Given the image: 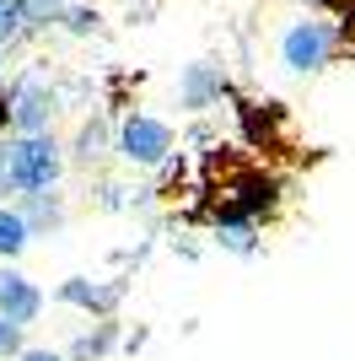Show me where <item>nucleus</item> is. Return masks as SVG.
Masks as SVG:
<instances>
[{"instance_id": "nucleus-1", "label": "nucleus", "mask_w": 355, "mask_h": 361, "mask_svg": "<svg viewBox=\"0 0 355 361\" xmlns=\"http://www.w3.org/2000/svg\"><path fill=\"white\" fill-rule=\"evenodd\" d=\"M65 157L49 135H16L11 140V189L16 195H54Z\"/></svg>"}, {"instance_id": "nucleus-2", "label": "nucleus", "mask_w": 355, "mask_h": 361, "mask_svg": "<svg viewBox=\"0 0 355 361\" xmlns=\"http://www.w3.org/2000/svg\"><path fill=\"white\" fill-rule=\"evenodd\" d=\"M118 157L135 167H162L173 157V130L162 119H151V114H130L118 124Z\"/></svg>"}, {"instance_id": "nucleus-3", "label": "nucleus", "mask_w": 355, "mask_h": 361, "mask_svg": "<svg viewBox=\"0 0 355 361\" xmlns=\"http://www.w3.org/2000/svg\"><path fill=\"white\" fill-rule=\"evenodd\" d=\"M328 54H334V27L328 22H296V27H285L280 60L291 71H323Z\"/></svg>"}, {"instance_id": "nucleus-4", "label": "nucleus", "mask_w": 355, "mask_h": 361, "mask_svg": "<svg viewBox=\"0 0 355 361\" xmlns=\"http://www.w3.org/2000/svg\"><path fill=\"white\" fill-rule=\"evenodd\" d=\"M38 313H44V291L32 286L16 264H0V318L27 329V324H38Z\"/></svg>"}, {"instance_id": "nucleus-5", "label": "nucleus", "mask_w": 355, "mask_h": 361, "mask_svg": "<svg viewBox=\"0 0 355 361\" xmlns=\"http://www.w3.org/2000/svg\"><path fill=\"white\" fill-rule=\"evenodd\" d=\"M54 124V92L44 81H22L11 92V130L16 135H49Z\"/></svg>"}, {"instance_id": "nucleus-6", "label": "nucleus", "mask_w": 355, "mask_h": 361, "mask_svg": "<svg viewBox=\"0 0 355 361\" xmlns=\"http://www.w3.org/2000/svg\"><path fill=\"white\" fill-rule=\"evenodd\" d=\"M65 307H81V313H97V318H108L124 302V281H92V275H70V281H59V291H54Z\"/></svg>"}, {"instance_id": "nucleus-7", "label": "nucleus", "mask_w": 355, "mask_h": 361, "mask_svg": "<svg viewBox=\"0 0 355 361\" xmlns=\"http://www.w3.org/2000/svg\"><path fill=\"white\" fill-rule=\"evenodd\" d=\"M275 200H280V189H275V178H264V173H242V178L226 189V205L221 216H242V221H259V216L275 211Z\"/></svg>"}, {"instance_id": "nucleus-8", "label": "nucleus", "mask_w": 355, "mask_h": 361, "mask_svg": "<svg viewBox=\"0 0 355 361\" xmlns=\"http://www.w3.org/2000/svg\"><path fill=\"white\" fill-rule=\"evenodd\" d=\"M216 248L237 259H253L259 254V221H242V216H216Z\"/></svg>"}, {"instance_id": "nucleus-9", "label": "nucleus", "mask_w": 355, "mask_h": 361, "mask_svg": "<svg viewBox=\"0 0 355 361\" xmlns=\"http://www.w3.org/2000/svg\"><path fill=\"white\" fill-rule=\"evenodd\" d=\"M221 92H226V81L210 65H189L183 71V108H210V103H221Z\"/></svg>"}, {"instance_id": "nucleus-10", "label": "nucleus", "mask_w": 355, "mask_h": 361, "mask_svg": "<svg viewBox=\"0 0 355 361\" xmlns=\"http://www.w3.org/2000/svg\"><path fill=\"white\" fill-rule=\"evenodd\" d=\"M27 243H32V226H27V216L16 211V205H0V264H16Z\"/></svg>"}, {"instance_id": "nucleus-11", "label": "nucleus", "mask_w": 355, "mask_h": 361, "mask_svg": "<svg viewBox=\"0 0 355 361\" xmlns=\"http://www.w3.org/2000/svg\"><path fill=\"white\" fill-rule=\"evenodd\" d=\"M113 345H118V324H113V318H103V324H97L92 334H81V340H75L65 356H70V361H103Z\"/></svg>"}, {"instance_id": "nucleus-12", "label": "nucleus", "mask_w": 355, "mask_h": 361, "mask_svg": "<svg viewBox=\"0 0 355 361\" xmlns=\"http://www.w3.org/2000/svg\"><path fill=\"white\" fill-rule=\"evenodd\" d=\"M22 216H27L32 238H38V232H59V226H65V205H59V195H27Z\"/></svg>"}, {"instance_id": "nucleus-13", "label": "nucleus", "mask_w": 355, "mask_h": 361, "mask_svg": "<svg viewBox=\"0 0 355 361\" xmlns=\"http://www.w3.org/2000/svg\"><path fill=\"white\" fill-rule=\"evenodd\" d=\"M22 27H27V6L22 0H0V44H11Z\"/></svg>"}, {"instance_id": "nucleus-14", "label": "nucleus", "mask_w": 355, "mask_h": 361, "mask_svg": "<svg viewBox=\"0 0 355 361\" xmlns=\"http://www.w3.org/2000/svg\"><path fill=\"white\" fill-rule=\"evenodd\" d=\"M103 146H108L103 124H87V130L75 135V157H81V162H92V157H103Z\"/></svg>"}, {"instance_id": "nucleus-15", "label": "nucleus", "mask_w": 355, "mask_h": 361, "mask_svg": "<svg viewBox=\"0 0 355 361\" xmlns=\"http://www.w3.org/2000/svg\"><path fill=\"white\" fill-rule=\"evenodd\" d=\"M0 356H27V345H22V329H16L11 318H0Z\"/></svg>"}, {"instance_id": "nucleus-16", "label": "nucleus", "mask_w": 355, "mask_h": 361, "mask_svg": "<svg viewBox=\"0 0 355 361\" xmlns=\"http://www.w3.org/2000/svg\"><path fill=\"white\" fill-rule=\"evenodd\" d=\"M22 6H27V22H44V16L59 11V0H22Z\"/></svg>"}, {"instance_id": "nucleus-17", "label": "nucleus", "mask_w": 355, "mask_h": 361, "mask_svg": "<svg viewBox=\"0 0 355 361\" xmlns=\"http://www.w3.org/2000/svg\"><path fill=\"white\" fill-rule=\"evenodd\" d=\"M11 189V146H0V195Z\"/></svg>"}, {"instance_id": "nucleus-18", "label": "nucleus", "mask_w": 355, "mask_h": 361, "mask_svg": "<svg viewBox=\"0 0 355 361\" xmlns=\"http://www.w3.org/2000/svg\"><path fill=\"white\" fill-rule=\"evenodd\" d=\"M92 22H97V16H92V11H70V27H75V32H87Z\"/></svg>"}, {"instance_id": "nucleus-19", "label": "nucleus", "mask_w": 355, "mask_h": 361, "mask_svg": "<svg viewBox=\"0 0 355 361\" xmlns=\"http://www.w3.org/2000/svg\"><path fill=\"white\" fill-rule=\"evenodd\" d=\"M22 361H70V356H59V350H27Z\"/></svg>"}, {"instance_id": "nucleus-20", "label": "nucleus", "mask_w": 355, "mask_h": 361, "mask_svg": "<svg viewBox=\"0 0 355 361\" xmlns=\"http://www.w3.org/2000/svg\"><path fill=\"white\" fill-rule=\"evenodd\" d=\"M11 124V97H0V130Z\"/></svg>"}]
</instances>
